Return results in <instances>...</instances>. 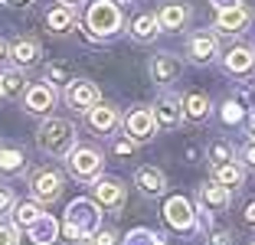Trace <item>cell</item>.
<instances>
[{"instance_id":"cell-12","label":"cell","mask_w":255,"mask_h":245,"mask_svg":"<svg viewBox=\"0 0 255 245\" xmlns=\"http://www.w3.org/2000/svg\"><path fill=\"white\" fill-rule=\"evenodd\" d=\"M150 115H154L157 127H177L183 121V108H180V102H177L173 95H164L154 108H150Z\"/></svg>"},{"instance_id":"cell-4","label":"cell","mask_w":255,"mask_h":245,"mask_svg":"<svg viewBox=\"0 0 255 245\" xmlns=\"http://www.w3.org/2000/svg\"><path fill=\"white\" fill-rule=\"evenodd\" d=\"M69 163V173H72L75 180H98V173H102V154H98L95 147H72L66 157Z\"/></svg>"},{"instance_id":"cell-35","label":"cell","mask_w":255,"mask_h":245,"mask_svg":"<svg viewBox=\"0 0 255 245\" xmlns=\"http://www.w3.org/2000/svg\"><path fill=\"white\" fill-rule=\"evenodd\" d=\"M16 206V200H13V193H10L7 186H0V216L3 213H10V209Z\"/></svg>"},{"instance_id":"cell-15","label":"cell","mask_w":255,"mask_h":245,"mask_svg":"<svg viewBox=\"0 0 255 245\" xmlns=\"http://www.w3.org/2000/svg\"><path fill=\"white\" fill-rule=\"evenodd\" d=\"M216 52H219V43H216L213 33H196V36H190V43H187V56L193 62H210Z\"/></svg>"},{"instance_id":"cell-26","label":"cell","mask_w":255,"mask_h":245,"mask_svg":"<svg viewBox=\"0 0 255 245\" xmlns=\"http://www.w3.org/2000/svg\"><path fill=\"white\" fill-rule=\"evenodd\" d=\"M0 85H3V95H10V98H20L23 92H26V75H23V69H13V72H3V75H0Z\"/></svg>"},{"instance_id":"cell-45","label":"cell","mask_w":255,"mask_h":245,"mask_svg":"<svg viewBox=\"0 0 255 245\" xmlns=\"http://www.w3.org/2000/svg\"><path fill=\"white\" fill-rule=\"evenodd\" d=\"M10 3H26V0H10Z\"/></svg>"},{"instance_id":"cell-11","label":"cell","mask_w":255,"mask_h":245,"mask_svg":"<svg viewBox=\"0 0 255 245\" xmlns=\"http://www.w3.org/2000/svg\"><path fill=\"white\" fill-rule=\"evenodd\" d=\"M249 23H252V13H249V7H242V3L223 7L216 13V30L219 33H242Z\"/></svg>"},{"instance_id":"cell-36","label":"cell","mask_w":255,"mask_h":245,"mask_svg":"<svg viewBox=\"0 0 255 245\" xmlns=\"http://www.w3.org/2000/svg\"><path fill=\"white\" fill-rule=\"evenodd\" d=\"M206 245H233V236H229V232H223V229H219V232H213V236L206 239Z\"/></svg>"},{"instance_id":"cell-44","label":"cell","mask_w":255,"mask_h":245,"mask_svg":"<svg viewBox=\"0 0 255 245\" xmlns=\"http://www.w3.org/2000/svg\"><path fill=\"white\" fill-rule=\"evenodd\" d=\"M62 3H69V7H72V3H79V0H62Z\"/></svg>"},{"instance_id":"cell-24","label":"cell","mask_w":255,"mask_h":245,"mask_svg":"<svg viewBox=\"0 0 255 245\" xmlns=\"http://www.w3.org/2000/svg\"><path fill=\"white\" fill-rule=\"evenodd\" d=\"M56 232H59V226H56L53 216H46V213H43V216L36 219V223L30 226V239H33L36 245H49V242L56 239Z\"/></svg>"},{"instance_id":"cell-14","label":"cell","mask_w":255,"mask_h":245,"mask_svg":"<svg viewBox=\"0 0 255 245\" xmlns=\"http://www.w3.org/2000/svg\"><path fill=\"white\" fill-rule=\"evenodd\" d=\"M229 200H233V193H229L226 186H219V183L200 186V206H203V213H223V209L229 206Z\"/></svg>"},{"instance_id":"cell-29","label":"cell","mask_w":255,"mask_h":245,"mask_svg":"<svg viewBox=\"0 0 255 245\" xmlns=\"http://www.w3.org/2000/svg\"><path fill=\"white\" fill-rule=\"evenodd\" d=\"M43 82H49V85H69V82H72V72H69L62 62H53V66L46 69V79Z\"/></svg>"},{"instance_id":"cell-39","label":"cell","mask_w":255,"mask_h":245,"mask_svg":"<svg viewBox=\"0 0 255 245\" xmlns=\"http://www.w3.org/2000/svg\"><path fill=\"white\" fill-rule=\"evenodd\" d=\"M246 223L255 226V203H249V206H246Z\"/></svg>"},{"instance_id":"cell-17","label":"cell","mask_w":255,"mask_h":245,"mask_svg":"<svg viewBox=\"0 0 255 245\" xmlns=\"http://www.w3.org/2000/svg\"><path fill=\"white\" fill-rule=\"evenodd\" d=\"M157 23H160V30H183L187 26V20H190V10L183 7V3H164V7L157 10Z\"/></svg>"},{"instance_id":"cell-18","label":"cell","mask_w":255,"mask_h":245,"mask_svg":"<svg viewBox=\"0 0 255 245\" xmlns=\"http://www.w3.org/2000/svg\"><path fill=\"white\" fill-rule=\"evenodd\" d=\"M85 115H89V127H92V131H98V134L115 131V124H118V108H112V105L98 102L95 108H89Z\"/></svg>"},{"instance_id":"cell-2","label":"cell","mask_w":255,"mask_h":245,"mask_svg":"<svg viewBox=\"0 0 255 245\" xmlns=\"http://www.w3.org/2000/svg\"><path fill=\"white\" fill-rule=\"evenodd\" d=\"M85 30L92 36H115L121 30V10L115 0H92L85 10Z\"/></svg>"},{"instance_id":"cell-34","label":"cell","mask_w":255,"mask_h":245,"mask_svg":"<svg viewBox=\"0 0 255 245\" xmlns=\"http://www.w3.org/2000/svg\"><path fill=\"white\" fill-rule=\"evenodd\" d=\"M0 245H20V232H16V226H0Z\"/></svg>"},{"instance_id":"cell-41","label":"cell","mask_w":255,"mask_h":245,"mask_svg":"<svg viewBox=\"0 0 255 245\" xmlns=\"http://www.w3.org/2000/svg\"><path fill=\"white\" fill-rule=\"evenodd\" d=\"M72 245H92V236H82V239H75Z\"/></svg>"},{"instance_id":"cell-9","label":"cell","mask_w":255,"mask_h":245,"mask_svg":"<svg viewBox=\"0 0 255 245\" xmlns=\"http://www.w3.org/2000/svg\"><path fill=\"white\" fill-rule=\"evenodd\" d=\"M92 196H95L98 206L118 209V206H125V183H118V180H112V177L95 180V183H92Z\"/></svg>"},{"instance_id":"cell-46","label":"cell","mask_w":255,"mask_h":245,"mask_svg":"<svg viewBox=\"0 0 255 245\" xmlns=\"http://www.w3.org/2000/svg\"><path fill=\"white\" fill-rule=\"evenodd\" d=\"M0 98H3V85H0Z\"/></svg>"},{"instance_id":"cell-1","label":"cell","mask_w":255,"mask_h":245,"mask_svg":"<svg viewBox=\"0 0 255 245\" xmlns=\"http://www.w3.org/2000/svg\"><path fill=\"white\" fill-rule=\"evenodd\" d=\"M75 137H79L75 124L66 118H46L36 131L39 150H46V154H53V157H69V150L75 147Z\"/></svg>"},{"instance_id":"cell-7","label":"cell","mask_w":255,"mask_h":245,"mask_svg":"<svg viewBox=\"0 0 255 245\" xmlns=\"http://www.w3.org/2000/svg\"><path fill=\"white\" fill-rule=\"evenodd\" d=\"M125 131L128 137L134 144H144L154 137V131H157V121H154V115H150V108H134V112L125 118Z\"/></svg>"},{"instance_id":"cell-10","label":"cell","mask_w":255,"mask_h":245,"mask_svg":"<svg viewBox=\"0 0 255 245\" xmlns=\"http://www.w3.org/2000/svg\"><path fill=\"white\" fill-rule=\"evenodd\" d=\"M164 219L177 232H190L193 229V206H190L183 196H170V200L164 203Z\"/></svg>"},{"instance_id":"cell-37","label":"cell","mask_w":255,"mask_h":245,"mask_svg":"<svg viewBox=\"0 0 255 245\" xmlns=\"http://www.w3.org/2000/svg\"><path fill=\"white\" fill-rule=\"evenodd\" d=\"M242 163H246L249 170H255V141H252V144H246V147H242Z\"/></svg>"},{"instance_id":"cell-48","label":"cell","mask_w":255,"mask_h":245,"mask_svg":"<svg viewBox=\"0 0 255 245\" xmlns=\"http://www.w3.org/2000/svg\"><path fill=\"white\" fill-rule=\"evenodd\" d=\"M252 245H255V242H252Z\"/></svg>"},{"instance_id":"cell-31","label":"cell","mask_w":255,"mask_h":245,"mask_svg":"<svg viewBox=\"0 0 255 245\" xmlns=\"http://www.w3.org/2000/svg\"><path fill=\"white\" fill-rule=\"evenodd\" d=\"M92 245H121V239L115 229H95L92 232Z\"/></svg>"},{"instance_id":"cell-47","label":"cell","mask_w":255,"mask_h":245,"mask_svg":"<svg viewBox=\"0 0 255 245\" xmlns=\"http://www.w3.org/2000/svg\"><path fill=\"white\" fill-rule=\"evenodd\" d=\"M125 3H128V0H125Z\"/></svg>"},{"instance_id":"cell-6","label":"cell","mask_w":255,"mask_h":245,"mask_svg":"<svg viewBox=\"0 0 255 245\" xmlns=\"http://www.w3.org/2000/svg\"><path fill=\"white\" fill-rule=\"evenodd\" d=\"M66 102L72 112H89V108L98 105V89L89 79H72L66 85Z\"/></svg>"},{"instance_id":"cell-30","label":"cell","mask_w":255,"mask_h":245,"mask_svg":"<svg viewBox=\"0 0 255 245\" xmlns=\"http://www.w3.org/2000/svg\"><path fill=\"white\" fill-rule=\"evenodd\" d=\"M233 160V147L226 141H216V144H210V163L213 167H219V163H229Z\"/></svg>"},{"instance_id":"cell-27","label":"cell","mask_w":255,"mask_h":245,"mask_svg":"<svg viewBox=\"0 0 255 245\" xmlns=\"http://www.w3.org/2000/svg\"><path fill=\"white\" fill-rule=\"evenodd\" d=\"M10 213H13L16 226H23V229H30V226L39 219V216H43V213H39V206H36V203H20V206H13Z\"/></svg>"},{"instance_id":"cell-28","label":"cell","mask_w":255,"mask_h":245,"mask_svg":"<svg viewBox=\"0 0 255 245\" xmlns=\"http://www.w3.org/2000/svg\"><path fill=\"white\" fill-rule=\"evenodd\" d=\"M23 170V150L3 147L0 150V173H20Z\"/></svg>"},{"instance_id":"cell-25","label":"cell","mask_w":255,"mask_h":245,"mask_svg":"<svg viewBox=\"0 0 255 245\" xmlns=\"http://www.w3.org/2000/svg\"><path fill=\"white\" fill-rule=\"evenodd\" d=\"M180 108H183V115H187V118L203 121L206 115H210V98H206V95H200V92H190V95L180 102Z\"/></svg>"},{"instance_id":"cell-40","label":"cell","mask_w":255,"mask_h":245,"mask_svg":"<svg viewBox=\"0 0 255 245\" xmlns=\"http://www.w3.org/2000/svg\"><path fill=\"white\" fill-rule=\"evenodd\" d=\"M210 3H213L216 10H223V7H233V3H239V0H210Z\"/></svg>"},{"instance_id":"cell-33","label":"cell","mask_w":255,"mask_h":245,"mask_svg":"<svg viewBox=\"0 0 255 245\" xmlns=\"http://www.w3.org/2000/svg\"><path fill=\"white\" fill-rule=\"evenodd\" d=\"M242 115H246V112L239 108V102H226L223 105V121H226V124H239Z\"/></svg>"},{"instance_id":"cell-5","label":"cell","mask_w":255,"mask_h":245,"mask_svg":"<svg viewBox=\"0 0 255 245\" xmlns=\"http://www.w3.org/2000/svg\"><path fill=\"white\" fill-rule=\"evenodd\" d=\"M23 105L30 115H49L56 105V89L49 82H33L30 89L23 92Z\"/></svg>"},{"instance_id":"cell-32","label":"cell","mask_w":255,"mask_h":245,"mask_svg":"<svg viewBox=\"0 0 255 245\" xmlns=\"http://www.w3.org/2000/svg\"><path fill=\"white\" fill-rule=\"evenodd\" d=\"M128 245H160V236L137 229V232H131V236H128Z\"/></svg>"},{"instance_id":"cell-23","label":"cell","mask_w":255,"mask_h":245,"mask_svg":"<svg viewBox=\"0 0 255 245\" xmlns=\"http://www.w3.org/2000/svg\"><path fill=\"white\" fill-rule=\"evenodd\" d=\"M75 23V10L69 7V3H59V7H53L49 13H46V26L53 33H69Z\"/></svg>"},{"instance_id":"cell-20","label":"cell","mask_w":255,"mask_h":245,"mask_svg":"<svg viewBox=\"0 0 255 245\" xmlns=\"http://www.w3.org/2000/svg\"><path fill=\"white\" fill-rule=\"evenodd\" d=\"M134 183H137V190H141L144 196L164 193V173H160L157 167H141V170L134 173Z\"/></svg>"},{"instance_id":"cell-8","label":"cell","mask_w":255,"mask_h":245,"mask_svg":"<svg viewBox=\"0 0 255 245\" xmlns=\"http://www.w3.org/2000/svg\"><path fill=\"white\" fill-rule=\"evenodd\" d=\"M30 190H33V196H36L39 203L59 200V193H62V173H56V170H36V173H33V180H30Z\"/></svg>"},{"instance_id":"cell-38","label":"cell","mask_w":255,"mask_h":245,"mask_svg":"<svg viewBox=\"0 0 255 245\" xmlns=\"http://www.w3.org/2000/svg\"><path fill=\"white\" fill-rule=\"evenodd\" d=\"M134 147H137V144L131 141L128 134H125V137H118V141H115V150H118V154H131V150H134Z\"/></svg>"},{"instance_id":"cell-19","label":"cell","mask_w":255,"mask_h":245,"mask_svg":"<svg viewBox=\"0 0 255 245\" xmlns=\"http://www.w3.org/2000/svg\"><path fill=\"white\" fill-rule=\"evenodd\" d=\"M150 75H154V82H160V85L173 82L177 75H180V62H177V56H173V52H160V56H154V62H150Z\"/></svg>"},{"instance_id":"cell-21","label":"cell","mask_w":255,"mask_h":245,"mask_svg":"<svg viewBox=\"0 0 255 245\" xmlns=\"http://www.w3.org/2000/svg\"><path fill=\"white\" fill-rule=\"evenodd\" d=\"M131 36L137 39V43H150V39H157L160 36V23L154 13H141L131 20Z\"/></svg>"},{"instance_id":"cell-42","label":"cell","mask_w":255,"mask_h":245,"mask_svg":"<svg viewBox=\"0 0 255 245\" xmlns=\"http://www.w3.org/2000/svg\"><path fill=\"white\" fill-rule=\"evenodd\" d=\"M0 59H7V43L0 39Z\"/></svg>"},{"instance_id":"cell-16","label":"cell","mask_w":255,"mask_h":245,"mask_svg":"<svg viewBox=\"0 0 255 245\" xmlns=\"http://www.w3.org/2000/svg\"><path fill=\"white\" fill-rule=\"evenodd\" d=\"M7 56L16 62V69H26V66H33V62L39 59V43L36 39H13V43L7 46Z\"/></svg>"},{"instance_id":"cell-3","label":"cell","mask_w":255,"mask_h":245,"mask_svg":"<svg viewBox=\"0 0 255 245\" xmlns=\"http://www.w3.org/2000/svg\"><path fill=\"white\" fill-rule=\"evenodd\" d=\"M66 239L69 245L75 242V239H82V236H92V232L98 229V206L89 200H75L72 206L66 209Z\"/></svg>"},{"instance_id":"cell-22","label":"cell","mask_w":255,"mask_h":245,"mask_svg":"<svg viewBox=\"0 0 255 245\" xmlns=\"http://www.w3.org/2000/svg\"><path fill=\"white\" fill-rule=\"evenodd\" d=\"M213 170H216V180H213V183L226 186L229 193H233V190H239V186H242V180H246V170H242V167H239L236 160L219 163V167H213Z\"/></svg>"},{"instance_id":"cell-13","label":"cell","mask_w":255,"mask_h":245,"mask_svg":"<svg viewBox=\"0 0 255 245\" xmlns=\"http://www.w3.org/2000/svg\"><path fill=\"white\" fill-rule=\"evenodd\" d=\"M226 72L229 75L255 72V49H249V46H233V49L226 52Z\"/></svg>"},{"instance_id":"cell-43","label":"cell","mask_w":255,"mask_h":245,"mask_svg":"<svg viewBox=\"0 0 255 245\" xmlns=\"http://www.w3.org/2000/svg\"><path fill=\"white\" fill-rule=\"evenodd\" d=\"M249 127H252V141H255V118H252V124H249Z\"/></svg>"}]
</instances>
